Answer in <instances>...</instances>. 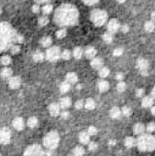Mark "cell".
<instances>
[{
	"mask_svg": "<svg viewBox=\"0 0 155 156\" xmlns=\"http://www.w3.org/2000/svg\"><path fill=\"white\" fill-rule=\"evenodd\" d=\"M41 44L43 47H48L52 44V39L49 37H45L41 40Z\"/></svg>",
	"mask_w": 155,
	"mask_h": 156,
	"instance_id": "cell-27",
	"label": "cell"
},
{
	"mask_svg": "<svg viewBox=\"0 0 155 156\" xmlns=\"http://www.w3.org/2000/svg\"><path fill=\"white\" fill-rule=\"evenodd\" d=\"M109 75V70L106 67H103V68H100L99 70V76L103 78H105L107 77Z\"/></svg>",
	"mask_w": 155,
	"mask_h": 156,
	"instance_id": "cell-30",
	"label": "cell"
},
{
	"mask_svg": "<svg viewBox=\"0 0 155 156\" xmlns=\"http://www.w3.org/2000/svg\"><path fill=\"white\" fill-rule=\"evenodd\" d=\"M114 55L115 56H116V57H119V56H121L122 54H123V49L121 48H115V50H114Z\"/></svg>",
	"mask_w": 155,
	"mask_h": 156,
	"instance_id": "cell-42",
	"label": "cell"
},
{
	"mask_svg": "<svg viewBox=\"0 0 155 156\" xmlns=\"http://www.w3.org/2000/svg\"><path fill=\"white\" fill-rule=\"evenodd\" d=\"M11 132L10 130L7 127H3L0 129V143L7 144L10 141Z\"/></svg>",
	"mask_w": 155,
	"mask_h": 156,
	"instance_id": "cell-8",
	"label": "cell"
},
{
	"mask_svg": "<svg viewBox=\"0 0 155 156\" xmlns=\"http://www.w3.org/2000/svg\"><path fill=\"white\" fill-rule=\"evenodd\" d=\"M48 22H49V20H48V18L46 17V16H42V17L39 18V20H38V23H39V25L42 26V27L47 26V25L48 24Z\"/></svg>",
	"mask_w": 155,
	"mask_h": 156,
	"instance_id": "cell-36",
	"label": "cell"
},
{
	"mask_svg": "<svg viewBox=\"0 0 155 156\" xmlns=\"http://www.w3.org/2000/svg\"><path fill=\"white\" fill-rule=\"evenodd\" d=\"M85 154V149L82 147L77 146L73 149V155L75 156H83Z\"/></svg>",
	"mask_w": 155,
	"mask_h": 156,
	"instance_id": "cell-25",
	"label": "cell"
},
{
	"mask_svg": "<svg viewBox=\"0 0 155 156\" xmlns=\"http://www.w3.org/2000/svg\"><path fill=\"white\" fill-rule=\"evenodd\" d=\"M151 16H152V19H153V21H154V12H153V13H152Z\"/></svg>",
	"mask_w": 155,
	"mask_h": 156,
	"instance_id": "cell-57",
	"label": "cell"
},
{
	"mask_svg": "<svg viewBox=\"0 0 155 156\" xmlns=\"http://www.w3.org/2000/svg\"><path fill=\"white\" fill-rule=\"evenodd\" d=\"M123 78H124V76H123V74H122V73H118V74L116 75V79H117V80L121 81Z\"/></svg>",
	"mask_w": 155,
	"mask_h": 156,
	"instance_id": "cell-53",
	"label": "cell"
},
{
	"mask_svg": "<svg viewBox=\"0 0 155 156\" xmlns=\"http://www.w3.org/2000/svg\"><path fill=\"white\" fill-rule=\"evenodd\" d=\"M154 110H155V108L154 107H153V108L151 109V112H152V114H153V115H154Z\"/></svg>",
	"mask_w": 155,
	"mask_h": 156,
	"instance_id": "cell-55",
	"label": "cell"
},
{
	"mask_svg": "<svg viewBox=\"0 0 155 156\" xmlns=\"http://www.w3.org/2000/svg\"><path fill=\"white\" fill-rule=\"evenodd\" d=\"M33 60L36 62H42L44 60V54L42 52H36L33 55Z\"/></svg>",
	"mask_w": 155,
	"mask_h": 156,
	"instance_id": "cell-26",
	"label": "cell"
},
{
	"mask_svg": "<svg viewBox=\"0 0 155 156\" xmlns=\"http://www.w3.org/2000/svg\"><path fill=\"white\" fill-rule=\"evenodd\" d=\"M154 129H155V125L154 122H151V123H149L148 125H147V130H148V131H149V132L154 131Z\"/></svg>",
	"mask_w": 155,
	"mask_h": 156,
	"instance_id": "cell-46",
	"label": "cell"
},
{
	"mask_svg": "<svg viewBox=\"0 0 155 156\" xmlns=\"http://www.w3.org/2000/svg\"><path fill=\"white\" fill-rule=\"evenodd\" d=\"M120 27V24L119 22L115 20V19H113L111 21H109V24H108V30L110 33H113V32H115V31H118Z\"/></svg>",
	"mask_w": 155,
	"mask_h": 156,
	"instance_id": "cell-9",
	"label": "cell"
},
{
	"mask_svg": "<svg viewBox=\"0 0 155 156\" xmlns=\"http://www.w3.org/2000/svg\"><path fill=\"white\" fill-rule=\"evenodd\" d=\"M78 12L76 9L72 5H62L56 12L55 20L60 26L73 25L77 21Z\"/></svg>",
	"mask_w": 155,
	"mask_h": 156,
	"instance_id": "cell-1",
	"label": "cell"
},
{
	"mask_svg": "<svg viewBox=\"0 0 155 156\" xmlns=\"http://www.w3.org/2000/svg\"><path fill=\"white\" fill-rule=\"evenodd\" d=\"M96 54H97V51L93 47H88L85 50V55L87 59H93L96 56Z\"/></svg>",
	"mask_w": 155,
	"mask_h": 156,
	"instance_id": "cell-14",
	"label": "cell"
},
{
	"mask_svg": "<svg viewBox=\"0 0 155 156\" xmlns=\"http://www.w3.org/2000/svg\"><path fill=\"white\" fill-rule=\"evenodd\" d=\"M70 55L71 54H70V52L69 50H64V51H63V53L61 54V57H62L64 60H70Z\"/></svg>",
	"mask_w": 155,
	"mask_h": 156,
	"instance_id": "cell-39",
	"label": "cell"
},
{
	"mask_svg": "<svg viewBox=\"0 0 155 156\" xmlns=\"http://www.w3.org/2000/svg\"><path fill=\"white\" fill-rule=\"evenodd\" d=\"M70 116V114L68 111H64L61 113V117L63 119H68V117Z\"/></svg>",
	"mask_w": 155,
	"mask_h": 156,
	"instance_id": "cell-51",
	"label": "cell"
},
{
	"mask_svg": "<svg viewBox=\"0 0 155 156\" xmlns=\"http://www.w3.org/2000/svg\"><path fill=\"white\" fill-rule=\"evenodd\" d=\"M83 105H84V103H83L82 100H78V101L76 103V108L78 109V110L81 109V108L83 107Z\"/></svg>",
	"mask_w": 155,
	"mask_h": 156,
	"instance_id": "cell-47",
	"label": "cell"
},
{
	"mask_svg": "<svg viewBox=\"0 0 155 156\" xmlns=\"http://www.w3.org/2000/svg\"><path fill=\"white\" fill-rule=\"evenodd\" d=\"M91 20L96 26L101 27L106 22L107 13L101 9H94L91 14Z\"/></svg>",
	"mask_w": 155,
	"mask_h": 156,
	"instance_id": "cell-5",
	"label": "cell"
},
{
	"mask_svg": "<svg viewBox=\"0 0 155 156\" xmlns=\"http://www.w3.org/2000/svg\"><path fill=\"white\" fill-rule=\"evenodd\" d=\"M136 140H135L133 137H126L125 140V145L127 148H132L133 146L136 145Z\"/></svg>",
	"mask_w": 155,
	"mask_h": 156,
	"instance_id": "cell-23",
	"label": "cell"
},
{
	"mask_svg": "<svg viewBox=\"0 0 155 156\" xmlns=\"http://www.w3.org/2000/svg\"><path fill=\"white\" fill-rule=\"evenodd\" d=\"M1 13H2V10H1V9H0V15H1Z\"/></svg>",
	"mask_w": 155,
	"mask_h": 156,
	"instance_id": "cell-61",
	"label": "cell"
},
{
	"mask_svg": "<svg viewBox=\"0 0 155 156\" xmlns=\"http://www.w3.org/2000/svg\"><path fill=\"white\" fill-rule=\"evenodd\" d=\"M122 113L124 114V116H130L131 115V110L129 107L125 106L122 109Z\"/></svg>",
	"mask_w": 155,
	"mask_h": 156,
	"instance_id": "cell-41",
	"label": "cell"
},
{
	"mask_svg": "<svg viewBox=\"0 0 155 156\" xmlns=\"http://www.w3.org/2000/svg\"><path fill=\"white\" fill-rule=\"evenodd\" d=\"M44 154L45 153L43 152L41 146L35 144L28 147L26 149L24 156H44Z\"/></svg>",
	"mask_w": 155,
	"mask_h": 156,
	"instance_id": "cell-6",
	"label": "cell"
},
{
	"mask_svg": "<svg viewBox=\"0 0 155 156\" xmlns=\"http://www.w3.org/2000/svg\"><path fill=\"white\" fill-rule=\"evenodd\" d=\"M83 1L87 5H93L94 3H96L98 0H83Z\"/></svg>",
	"mask_w": 155,
	"mask_h": 156,
	"instance_id": "cell-49",
	"label": "cell"
},
{
	"mask_svg": "<svg viewBox=\"0 0 155 156\" xmlns=\"http://www.w3.org/2000/svg\"><path fill=\"white\" fill-rule=\"evenodd\" d=\"M82 54H83V50H82L80 47L76 48L74 49L73 54H74V56H75L76 59H81V56H82Z\"/></svg>",
	"mask_w": 155,
	"mask_h": 156,
	"instance_id": "cell-31",
	"label": "cell"
},
{
	"mask_svg": "<svg viewBox=\"0 0 155 156\" xmlns=\"http://www.w3.org/2000/svg\"><path fill=\"white\" fill-rule=\"evenodd\" d=\"M12 75V70L9 69V68H4L1 71V76L3 78V79H8Z\"/></svg>",
	"mask_w": 155,
	"mask_h": 156,
	"instance_id": "cell-21",
	"label": "cell"
},
{
	"mask_svg": "<svg viewBox=\"0 0 155 156\" xmlns=\"http://www.w3.org/2000/svg\"><path fill=\"white\" fill-rule=\"evenodd\" d=\"M17 34L6 23H0V50L9 48L13 42H16Z\"/></svg>",
	"mask_w": 155,
	"mask_h": 156,
	"instance_id": "cell-2",
	"label": "cell"
},
{
	"mask_svg": "<svg viewBox=\"0 0 155 156\" xmlns=\"http://www.w3.org/2000/svg\"><path fill=\"white\" fill-rule=\"evenodd\" d=\"M21 78L20 77H17V76H15V77H12L10 80H9V87L13 89H16L18 88L20 86H21Z\"/></svg>",
	"mask_w": 155,
	"mask_h": 156,
	"instance_id": "cell-11",
	"label": "cell"
},
{
	"mask_svg": "<svg viewBox=\"0 0 155 156\" xmlns=\"http://www.w3.org/2000/svg\"><path fill=\"white\" fill-rule=\"evenodd\" d=\"M20 49H21L20 48V46H18V45H12L11 46V52L14 54H18L20 52Z\"/></svg>",
	"mask_w": 155,
	"mask_h": 156,
	"instance_id": "cell-44",
	"label": "cell"
},
{
	"mask_svg": "<svg viewBox=\"0 0 155 156\" xmlns=\"http://www.w3.org/2000/svg\"><path fill=\"white\" fill-rule=\"evenodd\" d=\"M53 10V6L51 4H46L42 7V12L44 15H48L52 12Z\"/></svg>",
	"mask_w": 155,
	"mask_h": 156,
	"instance_id": "cell-35",
	"label": "cell"
},
{
	"mask_svg": "<svg viewBox=\"0 0 155 156\" xmlns=\"http://www.w3.org/2000/svg\"><path fill=\"white\" fill-rule=\"evenodd\" d=\"M60 105L58 104L54 103V104H50V106L48 108L50 115L53 116H57L60 114Z\"/></svg>",
	"mask_w": 155,
	"mask_h": 156,
	"instance_id": "cell-12",
	"label": "cell"
},
{
	"mask_svg": "<svg viewBox=\"0 0 155 156\" xmlns=\"http://www.w3.org/2000/svg\"><path fill=\"white\" fill-rule=\"evenodd\" d=\"M36 1H37L39 3H42V2H47L48 0H36Z\"/></svg>",
	"mask_w": 155,
	"mask_h": 156,
	"instance_id": "cell-58",
	"label": "cell"
},
{
	"mask_svg": "<svg viewBox=\"0 0 155 156\" xmlns=\"http://www.w3.org/2000/svg\"><path fill=\"white\" fill-rule=\"evenodd\" d=\"M117 90L119 91V92H121V93H123L125 90V88H126V85H125V82H119L118 84H117Z\"/></svg>",
	"mask_w": 155,
	"mask_h": 156,
	"instance_id": "cell-38",
	"label": "cell"
},
{
	"mask_svg": "<svg viewBox=\"0 0 155 156\" xmlns=\"http://www.w3.org/2000/svg\"><path fill=\"white\" fill-rule=\"evenodd\" d=\"M27 125L29 127H31V128H33V127H35L36 125H37V119L36 118V117H30L29 119H28V121H27Z\"/></svg>",
	"mask_w": 155,
	"mask_h": 156,
	"instance_id": "cell-34",
	"label": "cell"
},
{
	"mask_svg": "<svg viewBox=\"0 0 155 156\" xmlns=\"http://www.w3.org/2000/svg\"><path fill=\"white\" fill-rule=\"evenodd\" d=\"M1 64H3V65H8V64H9L10 63H11V59H10V57L9 56H8V55H5V56H3L2 58H1Z\"/></svg>",
	"mask_w": 155,
	"mask_h": 156,
	"instance_id": "cell-37",
	"label": "cell"
},
{
	"mask_svg": "<svg viewBox=\"0 0 155 156\" xmlns=\"http://www.w3.org/2000/svg\"><path fill=\"white\" fill-rule=\"evenodd\" d=\"M121 31L122 32H124V33H126V32H128V31H129V27L127 26V25H123L121 27Z\"/></svg>",
	"mask_w": 155,
	"mask_h": 156,
	"instance_id": "cell-50",
	"label": "cell"
},
{
	"mask_svg": "<svg viewBox=\"0 0 155 156\" xmlns=\"http://www.w3.org/2000/svg\"><path fill=\"white\" fill-rule=\"evenodd\" d=\"M68 156H75L74 155H68Z\"/></svg>",
	"mask_w": 155,
	"mask_h": 156,
	"instance_id": "cell-60",
	"label": "cell"
},
{
	"mask_svg": "<svg viewBox=\"0 0 155 156\" xmlns=\"http://www.w3.org/2000/svg\"><path fill=\"white\" fill-rule=\"evenodd\" d=\"M97 128L96 127H94V126H90L89 128H88V131H87V133L91 136H93V135H96L97 134Z\"/></svg>",
	"mask_w": 155,
	"mask_h": 156,
	"instance_id": "cell-43",
	"label": "cell"
},
{
	"mask_svg": "<svg viewBox=\"0 0 155 156\" xmlns=\"http://www.w3.org/2000/svg\"><path fill=\"white\" fill-rule=\"evenodd\" d=\"M109 144H110V145H115V140L110 141V142H109Z\"/></svg>",
	"mask_w": 155,
	"mask_h": 156,
	"instance_id": "cell-54",
	"label": "cell"
},
{
	"mask_svg": "<svg viewBox=\"0 0 155 156\" xmlns=\"http://www.w3.org/2000/svg\"><path fill=\"white\" fill-rule=\"evenodd\" d=\"M149 64H148V60H146L145 59H139L137 60V67L141 70H148Z\"/></svg>",
	"mask_w": 155,
	"mask_h": 156,
	"instance_id": "cell-15",
	"label": "cell"
},
{
	"mask_svg": "<svg viewBox=\"0 0 155 156\" xmlns=\"http://www.w3.org/2000/svg\"><path fill=\"white\" fill-rule=\"evenodd\" d=\"M70 88V84L67 82H62L61 85H60V91L63 94H65L67 93Z\"/></svg>",
	"mask_w": 155,
	"mask_h": 156,
	"instance_id": "cell-28",
	"label": "cell"
},
{
	"mask_svg": "<svg viewBox=\"0 0 155 156\" xmlns=\"http://www.w3.org/2000/svg\"><path fill=\"white\" fill-rule=\"evenodd\" d=\"M109 115H110V117L114 118V119H118L121 117V111L119 108L117 107H114L110 110L109 111Z\"/></svg>",
	"mask_w": 155,
	"mask_h": 156,
	"instance_id": "cell-16",
	"label": "cell"
},
{
	"mask_svg": "<svg viewBox=\"0 0 155 156\" xmlns=\"http://www.w3.org/2000/svg\"><path fill=\"white\" fill-rule=\"evenodd\" d=\"M103 38L104 42H107V43H111L112 41H113V36H112V34H111L110 32L105 33V34L103 36Z\"/></svg>",
	"mask_w": 155,
	"mask_h": 156,
	"instance_id": "cell-33",
	"label": "cell"
},
{
	"mask_svg": "<svg viewBox=\"0 0 155 156\" xmlns=\"http://www.w3.org/2000/svg\"><path fill=\"white\" fill-rule=\"evenodd\" d=\"M60 56V49L58 47H52L47 51L46 58L49 61H55Z\"/></svg>",
	"mask_w": 155,
	"mask_h": 156,
	"instance_id": "cell-7",
	"label": "cell"
},
{
	"mask_svg": "<svg viewBox=\"0 0 155 156\" xmlns=\"http://www.w3.org/2000/svg\"><path fill=\"white\" fill-rule=\"evenodd\" d=\"M60 143V136L56 131L48 132L43 138V144L49 149H54L58 147Z\"/></svg>",
	"mask_w": 155,
	"mask_h": 156,
	"instance_id": "cell-4",
	"label": "cell"
},
{
	"mask_svg": "<svg viewBox=\"0 0 155 156\" xmlns=\"http://www.w3.org/2000/svg\"><path fill=\"white\" fill-rule=\"evenodd\" d=\"M39 10H40V7H39V5H38L37 3H36V4H34V5L32 6V11H33L34 13H38Z\"/></svg>",
	"mask_w": 155,
	"mask_h": 156,
	"instance_id": "cell-48",
	"label": "cell"
},
{
	"mask_svg": "<svg viewBox=\"0 0 155 156\" xmlns=\"http://www.w3.org/2000/svg\"><path fill=\"white\" fill-rule=\"evenodd\" d=\"M152 95H153V97H154V88L152 90Z\"/></svg>",
	"mask_w": 155,
	"mask_h": 156,
	"instance_id": "cell-59",
	"label": "cell"
},
{
	"mask_svg": "<svg viewBox=\"0 0 155 156\" xmlns=\"http://www.w3.org/2000/svg\"><path fill=\"white\" fill-rule=\"evenodd\" d=\"M77 76L76 74L73 73V72H70V73H68L67 76H66V82H69L70 84H74L77 82Z\"/></svg>",
	"mask_w": 155,
	"mask_h": 156,
	"instance_id": "cell-18",
	"label": "cell"
},
{
	"mask_svg": "<svg viewBox=\"0 0 155 156\" xmlns=\"http://www.w3.org/2000/svg\"><path fill=\"white\" fill-rule=\"evenodd\" d=\"M13 125H14V127H15L16 130L21 131V130L24 129L25 123H24V121L22 120V118L17 117V118H15V119L13 121Z\"/></svg>",
	"mask_w": 155,
	"mask_h": 156,
	"instance_id": "cell-10",
	"label": "cell"
},
{
	"mask_svg": "<svg viewBox=\"0 0 155 156\" xmlns=\"http://www.w3.org/2000/svg\"><path fill=\"white\" fill-rule=\"evenodd\" d=\"M56 36H57L58 38L62 39V38H64L66 36V31L64 29H61V30H60V31H58L56 32Z\"/></svg>",
	"mask_w": 155,
	"mask_h": 156,
	"instance_id": "cell-40",
	"label": "cell"
},
{
	"mask_svg": "<svg viewBox=\"0 0 155 156\" xmlns=\"http://www.w3.org/2000/svg\"><path fill=\"white\" fill-rule=\"evenodd\" d=\"M153 103H154V98L152 97L148 96V97H145L142 99V106L144 108H148V107L153 105Z\"/></svg>",
	"mask_w": 155,
	"mask_h": 156,
	"instance_id": "cell-20",
	"label": "cell"
},
{
	"mask_svg": "<svg viewBox=\"0 0 155 156\" xmlns=\"http://www.w3.org/2000/svg\"><path fill=\"white\" fill-rule=\"evenodd\" d=\"M103 60L100 59V58L93 59V60H92V62H91L92 67L94 68V69H97V70L100 69V68L103 66Z\"/></svg>",
	"mask_w": 155,
	"mask_h": 156,
	"instance_id": "cell-19",
	"label": "cell"
},
{
	"mask_svg": "<svg viewBox=\"0 0 155 156\" xmlns=\"http://www.w3.org/2000/svg\"><path fill=\"white\" fill-rule=\"evenodd\" d=\"M71 104V100L70 98L68 97H64V98H62L61 100H60V107H61L62 109H67L70 106Z\"/></svg>",
	"mask_w": 155,
	"mask_h": 156,
	"instance_id": "cell-17",
	"label": "cell"
},
{
	"mask_svg": "<svg viewBox=\"0 0 155 156\" xmlns=\"http://www.w3.org/2000/svg\"><path fill=\"white\" fill-rule=\"evenodd\" d=\"M98 88L101 92H106L109 88V84L106 81H101L98 83Z\"/></svg>",
	"mask_w": 155,
	"mask_h": 156,
	"instance_id": "cell-22",
	"label": "cell"
},
{
	"mask_svg": "<svg viewBox=\"0 0 155 156\" xmlns=\"http://www.w3.org/2000/svg\"><path fill=\"white\" fill-rule=\"evenodd\" d=\"M126 0H117V2L118 3H124V2H125Z\"/></svg>",
	"mask_w": 155,
	"mask_h": 156,
	"instance_id": "cell-56",
	"label": "cell"
},
{
	"mask_svg": "<svg viewBox=\"0 0 155 156\" xmlns=\"http://www.w3.org/2000/svg\"><path fill=\"white\" fill-rule=\"evenodd\" d=\"M143 94H144V90L143 89H138V90H136V96L137 97L141 98V97H142Z\"/></svg>",
	"mask_w": 155,
	"mask_h": 156,
	"instance_id": "cell-52",
	"label": "cell"
},
{
	"mask_svg": "<svg viewBox=\"0 0 155 156\" xmlns=\"http://www.w3.org/2000/svg\"><path fill=\"white\" fill-rule=\"evenodd\" d=\"M79 140L81 143L83 144H87L89 143V140H90V135L86 132V131H81L80 134H79Z\"/></svg>",
	"mask_w": 155,
	"mask_h": 156,
	"instance_id": "cell-13",
	"label": "cell"
},
{
	"mask_svg": "<svg viewBox=\"0 0 155 156\" xmlns=\"http://www.w3.org/2000/svg\"><path fill=\"white\" fill-rule=\"evenodd\" d=\"M145 30L148 31V32H152L154 30V24L153 21H148L145 23Z\"/></svg>",
	"mask_w": 155,
	"mask_h": 156,
	"instance_id": "cell-32",
	"label": "cell"
},
{
	"mask_svg": "<svg viewBox=\"0 0 155 156\" xmlns=\"http://www.w3.org/2000/svg\"><path fill=\"white\" fill-rule=\"evenodd\" d=\"M136 144L141 151H153L155 146L154 137L151 135H142L138 138Z\"/></svg>",
	"mask_w": 155,
	"mask_h": 156,
	"instance_id": "cell-3",
	"label": "cell"
},
{
	"mask_svg": "<svg viewBox=\"0 0 155 156\" xmlns=\"http://www.w3.org/2000/svg\"><path fill=\"white\" fill-rule=\"evenodd\" d=\"M95 102L94 100L92 98H88L87 99L86 103H85V107L87 109V110H93L95 108Z\"/></svg>",
	"mask_w": 155,
	"mask_h": 156,
	"instance_id": "cell-29",
	"label": "cell"
},
{
	"mask_svg": "<svg viewBox=\"0 0 155 156\" xmlns=\"http://www.w3.org/2000/svg\"><path fill=\"white\" fill-rule=\"evenodd\" d=\"M88 149L90 151H95L97 149V144L94 142H92L89 143V146H88Z\"/></svg>",
	"mask_w": 155,
	"mask_h": 156,
	"instance_id": "cell-45",
	"label": "cell"
},
{
	"mask_svg": "<svg viewBox=\"0 0 155 156\" xmlns=\"http://www.w3.org/2000/svg\"><path fill=\"white\" fill-rule=\"evenodd\" d=\"M145 131V126L142 123H137L134 126V132L136 134H142Z\"/></svg>",
	"mask_w": 155,
	"mask_h": 156,
	"instance_id": "cell-24",
	"label": "cell"
}]
</instances>
